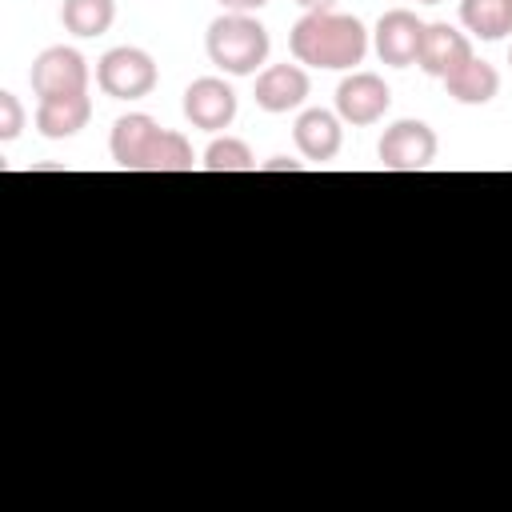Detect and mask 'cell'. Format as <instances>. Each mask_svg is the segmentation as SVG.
<instances>
[{"label": "cell", "instance_id": "obj_16", "mask_svg": "<svg viewBox=\"0 0 512 512\" xmlns=\"http://www.w3.org/2000/svg\"><path fill=\"white\" fill-rule=\"evenodd\" d=\"M112 20H116V0H64L60 4V24L80 40L104 36Z\"/></svg>", "mask_w": 512, "mask_h": 512}, {"label": "cell", "instance_id": "obj_22", "mask_svg": "<svg viewBox=\"0 0 512 512\" xmlns=\"http://www.w3.org/2000/svg\"><path fill=\"white\" fill-rule=\"evenodd\" d=\"M296 4H300L304 12H332L336 0H296Z\"/></svg>", "mask_w": 512, "mask_h": 512}, {"label": "cell", "instance_id": "obj_4", "mask_svg": "<svg viewBox=\"0 0 512 512\" xmlns=\"http://www.w3.org/2000/svg\"><path fill=\"white\" fill-rule=\"evenodd\" d=\"M376 152L388 172H420L436 160V132L424 120H396L384 128Z\"/></svg>", "mask_w": 512, "mask_h": 512}, {"label": "cell", "instance_id": "obj_5", "mask_svg": "<svg viewBox=\"0 0 512 512\" xmlns=\"http://www.w3.org/2000/svg\"><path fill=\"white\" fill-rule=\"evenodd\" d=\"M28 80H32V92L40 100H48V96H76V92H88V64H84V56L76 48L56 44V48H44L32 60Z\"/></svg>", "mask_w": 512, "mask_h": 512}, {"label": "cell", "instance_id": "obj_21", "mask_svg": "<svg viewBox=\"0 0 512 512\" xmlns=\"http://www.w3.org/2000/svg\"><path fill=\"white\" fill-rule=\"evenodd\" d=\"M264 168H268V172H284V168H288V172H300V160H288V156H272Z\"/></svg>", "mask_w": 512, "mask_h": 512}, {"label": "cell", "instance_id": "obj_20", "mask_svg": "<svg viewBox=\"0 0 512 512\" xmlns=\"http://www.w3.org/2000/svg\"><path fill=\"white\" fill-rule=\"evenodd\" d=\"M228 12H256V8H264L268 0H220Z\"/></svg>", "mask_w": 512, "mask_h": 512}, {"label": "cell", "instance_id": "obj_1", "mask_svg": "<svg viewBox=\"0 0 512 512\" xmlns=\"http://www.w3.org/2000/svg\"><path fill=\"white\" fill-rule=\"evenodd\" d=\"M288 48H292L296 64H308V68H352L368 52V32L356 16L304 12L292 24Z\"/></svg>", "mask_w": 512, "mask_h": 512}, {"label": "cell", "instance_id": "obj_13", "mask_svg": "<svg viewBox=\"0 0 512 512\" xmlns=\"http://www.w3.org/2000/svg\"><path fill=\"white\" fill-rule=\"evenodd\" d=\"M156 120L152 116H144V112H128V116H120L116 124H112V160L120 164V168H128V172H144V156H148V148H152V140H156Z\"/></svg>", "mask_w": 512, "mask_h": 512}, {"label": "cell", "instance_id": "obj_6", "mask_svg": "<svg viewBox=\"0 0 512 512\" xmlns=\"http://www.w3.org/2000/svg\"><path fill=\"white\" fill-rule=\"evenodd\" d=\"M388 104H392V92L376 72H352L336 88V116L356 128L376 124L388 112Z\"/></svg>", "mask_w": 512, "mask_h": 512}, {"label": "cell", "instance_id": "obj_12", "mask_svg": "<svg viewBox=\"0 0 512 512\" xmlns=\"http://www.w3.org/2000/svg\"><path fill=\"white\" fill-rule=\"evenodd\" d=\"M92 116V100L88 92H76V96H48L36 104V128L44 140H68L76 136Z\"/></svg>", "mask_w": 512, "mask_h": 512}, {"label": "cell", "instance_id": "obj_15", "mask_svg": "<svg viewBox=\"0 0 512 512\" xmlns=\"http://www.w3.org/2000/svg\"><path fill=\"white\" fill-rule=\"evenodd\" d=\"M460 24L480 40H504L512 32V0H460Z\"/></svg>", "mask_w": 512, "mask_h": 512}, {"label": "cell", "instance_id": "obj_2", "mask_svg": "<svg viewBox=\"0 0 512 512\" xmlns=\"http://www.w3.org/2000/svg\"><path fill=\"white\" fill-rule=\"evenodd\" d=\"M208 60L228 76H252L268 60V28L248 12H224L208 24L204 36Z\"/></svg>", "mask_w": 512, "mask_h": 512}, {"label": "cell", "instance_id": "obj_8", "mask_svg": "<svg viewBox=\"0 0 512 512\" xmlns=\"http://www.w3.org/2000/svg\"><path fill=\"white\" fill-rule=\"evenodd\" d=\"M184 116L192 128L220 132L236 120V92L216 76H200L184 88Z\"/></svg>", "mask_w": 512, "mask_h": 512}, {"label": "cell", "instance_id": "obj_9", "mask_svg": "<svg viewBox=\"0 0 512 512\" xmlns=\"http://www.w3.org/2000/svg\"><path fill=\"white\" fill-rule=\"evenodd\" d=\"M472 60V44H468V36L464 32H456L452 24H444V20H436V24H428L424 28V44H420V68L428 72V76H440V80H448L456 68H464Z\"/></svg>", "mask_w": 512, "mask_h": 512}, {"label": "cell", "instance_id": "obj_7", "mask_svg": "<svg viewBox=\"0 0 512 512\" xmlns=\"http://www.w3.org/2000/svg\"><path fill=\"white\" fill-rule=\"evenodd\" d=\"M424 20H416V12L408 8H392L380 16L376 24V56L380 64H392V68H408L420 60V44H424Z\"/></svg>", "mask_w": 512, "mask_h": 512}, {"label": "cell", "instance_id": "obj_14", "mask_svg": "<svg viewBox=\"0 0 512 512\" xmlns=\"http://www.w3.org/2000/svg\"><path fill=\"white\" fill-rule=\"evenodd\" d=\"M444 88H448V96L456 100V104H468V108H476V104H488L496 92H500V72L488 64V60H468L464 68H456L448 80H444Z\"/></svg>", "mask_w": 512, "mask_h": 512}, {"label": "cell", "instance_id": "obj_19", "mask_svg": "<svg viewBox=\"0 0 512 512\" xmlns=\"http://www.w3.org/2000/svg\"><path fill=\"white\" fill-rule=\"evenodd\" d=\"M24 128V108L16 92H0V140H16Z\"/></svg>", "mask_w": 512, "mask_h": 512}, {"label": "cell", "instance_id": "obj_24", "mask_svg": "<svg viewBox=\"0 0 512 512\" xmlns=\"http://www.w3.org/2000/svg\"><path fill=\"white\" fill-rule=\"evenodd\" d=\"M508 64H512V52H508Z\"/></svg>", "mask_w": 512, "mask_h": 512}, {"label": "cell", "instance_id": "obj_10", "mask_svg": "<svg viewBox=\"0 0 512 512\" xmlns=\"http://www.w3.org/2000/svg\"><path fill=\"white\" fill-rule=\"evenodd\" d=\"M308 100V72L300 64H272L256 76V104L264 112H292Z\"/></svg>", "mask_w": 512, "mask_h": 512}, {"label": "cell", "instance_id": "obj_18", "mask_svg": "<svg viewBox=\"0 0 512 512\" xmlns=\"http://www.w3.org/2000/svg\"><path fill=\"white\" fill-rule=\"evenodd\" d=\"M204 168L208 172H252L256 168V156L244 140L236 136H216L204 152Z\"/></svg>", "mask_w": 512, "mask_h": 512}, {"label": "cell", "instance_id": "obj_11", "mask_svg": "<svg viewBox=\"0 0 512 512\" xmlns=\"http://www.w3.org/2000/svg\"><path fill=\"white\" fill-rule=\"evenodd\" d=\"M292 136H296V148H300L304 160L324 164V160H332L340 152L344 128H340V116H332L328 108H308V112H300Z\"/></svg>", "mask_w": 512, "mask_h": 512}, {"label": "cell", "instance_id": "obj_3", "mask_svg": "<svg viewBox=\"0 0 512 512\" xmlns=\"http://www.w3.org/2000/svg\"><path fill=\"white\" fill-rule=\"evenodd\" d=\"M156 80H160L156 60L144 48H128L124 44V48H108L96 60V84L112 100H144L156 88Z\"/></svg>", "mask_w": 512, "mask_h": 512}, {"label": "cell", "instance_id": "obj_23", "mask_svg": "<svg viewBox=\"0 0 512 512\" xmlns=\"http://www.w3.org/2000/svg\"><path fill=\"white\" fill-rule=\"evenodd\" d=\"M420 4H440V0H420Z\"/></svg>", "mask_w": 512, "mask_h": 512}, {"label": "cell", "instance_id": "obj_17", "mask_svg": "<svg viewBox=\"0 0 512 512\" xmlns=\"http://www.w3.org/2000/svg\"><path fill=\"white\" fill-rule=\"evenodd\" d=\"M192 164H196L192 144L180 132H156L144 156V172H192Z\"/></svg>", "mask_w": 512, "mask_h": 512}]
</instances>
